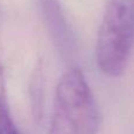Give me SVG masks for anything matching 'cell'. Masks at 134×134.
Masks as SVG:
<instances>
[{
	"instance_id": "cell-1",
	"label": "cell",
	"mask_w": 134,
	"mask_h": 134,
	"mask_svg": "<svg viewBox=\"0 0 134 134\" xmlns=\"http://www.w3.org/2000/svg\"><path fill=\"white\" fill-rule=\"evenodd\" d=\"M100 124L101 113L82 71L68 67L55 87L49 134H98Z\"/></svg>"
},
{
	"instance_id": "cell-2",
	"label": "cell",
	"mask_w": 134,
	"mask_h": 134,
	"mask_svg": "<svg viewBox=\"0 0 134 134\" xmlns=\"http://www.w3.org/2000/svg\"><path fill=\"white\" fill-rule=\"evenodd\" d=\"M134 46V0H107L97 39V64L108 76L125 72Z\"/></svg>"
},
{
	"instance_id": "cell-3",
	"label": "cell",
	"mask_w": 134,
	"mask_h": 134,
	"mask_svg": "<svg viewBox=\"0 0 134 134\" xmlns=\"http://www.w3.org/2000/svg\"><path fill=\"white\" fill-rule=\"evenodd\" d=\"M40 11L54 47L66 60L76 53V42L59 0H39Z\"/></svg>"
},
{
	"instance_id": "cell-4",
	"label": "cell",
	"mask_w": 134,
	"mask_h": 134,
	"mask_svg": "<svg viewBox=\"0 0 134 134\" xmlns=\"http://www.w3.org/2000/svg\"><path fill=\"white\" fill-rule=\"evenodd\" d=\"M30 95L31 105H32L33 118L37 122L42 119L44 111V72L41 64H38L34 68L30 82Z\"/></svg>"
},
{
	"instance_id": "cell-5",
	"label": "cell",
	"mask_w": 134,
	"mask_h": 134,
	"mask_svg": "<svg viewBox=\"0 0 134 134\" xmlns=\"http://www.w3.org/2000/svg\"><path fill=\"white\" fill-rule=\"evenodd\" d=\"M0 134H19L9 114L8 105L0 102Z\"/></svg>"
},
{
	"instance_id": "cell-6",
	"label": "cell",
	"mask_w": 134,
	"mask_h": 134,
	"mask_svg": "<svg viewBox=\"0 0 134 134\" xmlns=\"http://www.w3.org/2000/svg\"><path fill=\"white\" fill-rule=\"evenodd\" d=\"M0 102L7 104L6 99V90H5V78H4V68L0 63Z\"/></svg>"
}]
</instances>
